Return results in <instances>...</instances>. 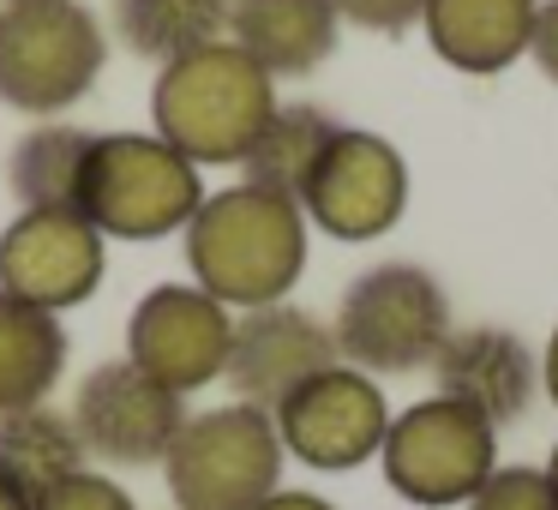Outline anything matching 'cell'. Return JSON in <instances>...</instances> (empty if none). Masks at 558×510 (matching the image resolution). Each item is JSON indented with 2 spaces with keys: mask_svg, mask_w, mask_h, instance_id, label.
Instances as JSON below:
<instances>
[{
  "mask_svg": "<svg viewBox=\"0 0 558 510\" xmlns=\"http://www.w3.org/2000/svg\"><path fill=\"white\" fill-rule=\"evenodd\" d=\"M229 342L234 313L198 282H157L126 318V361L169 385L174 397L217 385L229 366Z\"/></svg>",
  "mask_w": 558,
  "mask_h": 510,
  "instance_id": "obj_10",
  "label": "cell"
},
{
  "mask_svg": "<svg viewBox=\"0 0 558 510\" xmlns=\"http://www.w3.org/2000/svg\"><path fill=\"white\" fill-rule=\"evenodd\" d=\"M306 210L265 186H222L186 222V265L205 294H217L229 313L289 301L306 270Z\"/></svg>",
  "mask_w": 558,
  "mask_h": 510,
  "instance_id": "obj_1",
  "label": "cell"
},
{
  "mask_svg": "<svg viewBox=\"0 0 558 510\" xmlns=\"http://www.w3.org/2000/svg\"><path fill=\"white\" fill-rule=\"evenodd\" d=\"M234 0H109L114 37L138 54V61H181V54L205 49V42L229 37Z\"/></svg>",
  "mask_w": 558,
  "mask_h": 510,
  "instance_id": "obj_20",
  "label": "cell"
},
{
  "mask_svg": "<svg viewBox=\"0 0 558 510\" xmlns=\"http://www.w3.org/2000/svg\"><path fill=\"white\" fill-rule=\"evenodd\" d=\"M205 205L198 162H186L157 133H102L85 162V210L102 241H162L193 222Z\"/></svg>",
  "mask_w": 558,
  "mask_h": 510,
  "instance_id": "obj_6",
  "label": "cell"
},
{
  "mask_svg": "<svg viewBox=\"0 0 558 510\" xmlns=\"http://www.w3.org/2000/svg\"><path fill=\"white\" fill-rule=\"evenodd\" d=\"M325 366H337V337L306 306L270 301L253 306V313H234V342H229V366H222L234 402L277 409L282 397H294Z\"/></svg>",
  "mask_w": 558,
  "mask_h": 510,
  "instance_id": "obj_13",
  "label": "cell"
},
{
  "mask_svg": "<svg viewBox=\"0 0 558 510\" xmlns=\"http://www.w3.org/2000/svg\"><path fill=\"white\" fill-rule=\"evenodd\" d=\"M330 7H337V19L378 31V37H402L426 19V0H330Z\"/></svg>",
  "mask_w": 558,
  "mask_h": 510,
  "instance_id": "obj_24",
  "label": "cell"
},
{
  "mask_svg": "<svg viewBox=\"0 0 558 510\" xmlns=\"http://www.w3.org/2000/svg\"><path fill=\"white\" fill-rule=\"evenodd\" d=\"M109 66L102 19L85 0H13L0 7V102L54 121L90 97Z\"/></svg>",
  "mask_w": 558,
  "mask_h": 510,
  "instance_id": "obj_3",
  "label": "cell"
},
{
  "mask_svg": "<svg viewBox=\"0 0 558 510\" xmlns=\"http://www.w3.org/2000/svg\"><path fill=\"white\" fill-rule=\"evenodd\" d=\"M450 301L438 289L433 270L421 265H373L342 289L330 337H337V361L361 366L373 378H397L414 366H433V354L450 337Z\"/></svg>",
  "mask_w": 558,
  "mask_h": 510,
  "instance_id": "obj_4",
  "label": "cell"
},
{
  "mask_svg": "<svg viewBox=\"0 0 558 510\" xmlns=\"http://www.w3.org/2000/svg\"><path fill=\"white\" fill-rule=\"evenodd\" d=\"M378 462H385V481L409 505H469L481 481L498 469V426L457 397H421L414 409L390 414Z\"/></svg>",
  "mask_w": 558,
  "mask_h": 510,
  "instance_id": "obj_7",
  "label": "cell"
},
{
  "mask_svg": "<svg viewBox=\"0 0 558 510\" xmlns=\"http://www.w3.org/2000/svg\"><path fill=\"white\" fill-rule=\"evenodd\" d=\"M0 510H37V498H31V493H25V486H19L7 469H0Z\"/></svg>",
  "mask_w": 558,
  "mask_h": 510,
  "instance_id": "obj_27",
  "label": "cell"
},
{
  "mask_svg": "<svg viewBox=\"0 0 558 510\" xmlns=\"http://www.w3.org/2000/svg\"><path fill=\"white\" fill-rule=\"evenodd\" d=\"M90 145H97V133H85V126H66V121L31 126V133L13 145V157H7L13 198L25 210H78Z\"/></svg>",
  "mask_w": 558,
  "mask_h": 510,
  "instance_id": "obj_19",
  "label": "cell"
},
{
  "mask_svg": "<svg viewBox=\"0 0 558 510\" xmlns=\"http://www.w3.org/2000/svg\"><path fill=\"white\" fill-rule=\"evenodd\" d=\"M253 510H337L330 498H318V493H289V486H277L270 498H258Z\"/></svg>",
  "mask_w": 558,
  "mask_h": 510,
  "instance_id": "obj_26",
  "label": "cell"
},
{
  "mask_svg": "<svg viewBox=\"0 0 558 510\" xmlns=\"http://www.w3.org/2000/svg\"><path fill=\"white\" fill-rule=\"evenodd\" d=\"M282 462L289 450L277 438L270 409L222 402L181 421L162 457V481H169L174 510H253L282 486Z\"/></svg>",
  "mask_w": 558,
  "mask_h": 510,
  "instance_id": "obj_5",
  "label": "cell"
},
{
  "mask_svg": "<svg viewBox=\"0 0 558 510\" xmlns=\"http://www.w3.org/2000/svg\"><path fill=\"white\" fill-rule=\"evenodd\" d=\"M37 510H138L133 493H126L121 481H109V474H90L78 469L73 481L49 486V493L37 498Z\"/></svg>",
  "mask_w": 558,
  "mask_h": 510,
  "instance_id": "obj_23",
  "label": "cell"
},
{
  "mask_svg": "<svg viewBox=\"0 0 558 510\" xmlns=\"http://www.w3.org/2000/svg\"><path fill=\"white\" fill-rule=\"evenodd\" d=\"M433 378H438V397H457L493 426H510L529 414L534 390H541V361L517 330L469 325V330H450L445 349L433 354Z\"/></svg>",
  "mask_w": 558,
  "mask_h": 510,
  "instance_id": "obj_14",
  "label": "cell"
},
{
  "mask_svg": "<svg viewBox=\"0 0 558 510\" xmlns=\"http://www.w3.org/2000/svg\"><path fill=\"white\" fill-rule=\"evenodd\" d=\"M342 121H330L318 102H277L270 121L258 126V138L246 145L241 169H246V186H265V193H282L301 205L306 181H313L318 157L330 150Z\"/></svg>",
  "mask_w": 558,
  "mask_h": 510,
  "instance_id": "obj_18",
  "label": "cell"
},
{
  "mask_svg": "<svg viewBox=\"0 0 558 510\" xmlns=\"http://www.w3.org/2000/svg\"><path fill=\"white\" fill-rule=\"evenodd\" d=\"M301 210L330 241H378L409 210V162L390 138L337 126V138L301 193Z\"/></svg>",
  "mask_w": 558,
  "mask_h": 510,
  "instance_id": "obj_11",
  "label": "cell"
},
{
  "mask_svg": "<svg viewBox=\"0 0 558 510\" xmlns=\"http://www.w3.org/2000/svg\"><path fill=\"white\" fill-rule=\"evenodd\" d=\"M469 510H558L553 474L529 469V462H510V469L498 462V469L481 481V493L469 498Z\"/></svg>",
  "mask_w": 558,
  "mask_h": 510,
  "instance_id": "obj_22",
  "label": "cell"
},
{
  "mask_svg": "<svg viewBox=\"0 0 558 510\" xmlns=\"http://www.w3.org/2000/svg\"><path fill=\"white\" fill-rule=\"evenodd\" d=\"M66 414H73L85 457L109 462V469H150V462L169 457L174 433L186 421V397H174L169 385H157L121 354V361H102L78 378Z\"/></svg>",
  "mask_w": 558,
  "mask_h": 510,
  "instance_id": "obj_9",
  "label": "cell"
},
{
  "mask_svg": "<svg viewBox=\"0 0 558 510\" xmlns=\"http://www.w3.org/2000/svg\"><path fill=\"white\" fill-rule=\"evenodd\" d=\"M0 7H13V0H0Z\"/></svg>",
  "mask_w": 558,
  "mask_h": 510,
  "instance_id": "obj_30",
  "label": "cell"
},
{
  "mask_svg": "<svg viewBox=\"0 0 558 510\" xmlns=\"http://www.w3.org/2000/svg\"><path fill=\"white\" fill-rule=\"evenodd\" d=\"M270 421H277V438L294 462H306L318 474H349L378 457V445L390 433V402L373 373L337 361L306 378L294 397H282L270 409Z\"/></svg>",
  "mask_w": 558,
  "mask_h": 510,
  "instance_id": "obj_8",
  "label": "cell"
},
{
  "mask_svg": "<svg viewBox=\"0 0 558 510\" xmlns=\"http://www.w3.org/2000/svg\"><path fill=\"white\" fill-rule=\"evenodd\" d=\"M337 7L330 0H234L229 42L246 49L270 78H306L337 49Z\"/></svg>",
  "mask_w": 558,
  "mask_h": 510,
  "instance_id": "obj_16",
  "label": "cell"
},
{
  "mask_svg": "<svg viewBox=\"0 0 558 510\" xmlns=\"http://www.w3.org/2000/svg\"><path fill=\"white\" fill-rule=\"evenodd\" d=\"M61 373H66L61 318L0 289V414L49 402Z\"/></svg>",
  "mask_w": 558,
  "mask_h": 510,
  "instance_id": "obj_17",
  "label": "cell"
},
{
  "mask_svg": "<svg viewBox=\"0 0 558 510\" xmlns=\"http://www.w3.org/2000/svg\"><path fill=\"white\" fill-rule=\"evenodd\" d=\"M529 54L541 61V73L558 85V0H541V19H534V42Z\"/></svg>",
  "mask_w": 558,
  "mask_h": 510,
  "instance_id": "obj_25",
  "label": "cell"
},
{
  "mask_svg": "<svg viewBox=\"0 0 558 510\" xmlns=\"http://www.w3.org/2000/svg\"><path fill=\"white\" fill-rule=\"evenodd\" d=\"M85 445L73 433V414L49 409V402H31V409L0 414V469L13 474L31 498H43L49 486L73 481L85 469Z\"/></svg>",
  "mask_w": 558,
  "mask_h": 510,
  "instance_id": "obj_21",
  "label": "cell"
},
{
  "mask_svg": "<svg viewBox=\"0 0 558 510\" xmlns=\"http://www.w3.org/2000/svg\"><path fill=\"white\" fill-rule=\"evenodd\" d=\"M541 385H546V397L558 402V330H553V342H546V361H541Z\"/></svg>",
  "mask_w": 558,
  "mask_h": 510,
  "instance_id": "obj_28",
  "label": "cell"
},
{
  "mask_svg": "<svg viewBox=\"0 0 558 510\" xmlns=\"http://www.w3.org/2000/svg\"><path fill=\"white\" fill-rule=\"evenodd\" d=\"M270 109H277V78L246 49H234L229 37L205 42L181 61H162L157 85H150L157 138H169L198 169L241 162L246 145L258 138V126L270 121Z\"/></svg>",
  "mask_w": 558,
  "mask_h": 510,
  "instance_id": "obj_2",
  "label": "cell"
},
{
  "mask_svg": "<svg viewBox=\"0 0 558 510\" xmlns=\"http://www.w3.org/2000/svg\"><path fill=\"white\" fill-rule=\"evenodd\" d=\"M109 241L85 210H19L0 229V289L61 318L102 289Z\"/></svg>",
  "mask_w": 558,
  "mask_h": 510,
  "instance_id": "obj_12",
  "label": "cell"
},
{
  "mask_svg": "<svg viewBox=\"0 0 558 510\" xmlns=\"http://www.w3.org/2000/svg\"><path fill=\"white\" fill-rule=\"evenodd\" d=\"M541 0H426V42L445 66L469 78H493L522 61L534 42Z\"/></svg>",
  "mask_w": 558,
  "mask_h": 510,
  "instance_id": "obj_15",
  "label": "cell"
},
{
  "mask_svg": "<svg viewBox=\"0 0 558 510\" xmlns=\"http://www.w3.org/2000/svg\"><path fill=\"white\" fill-rule=\"evenodd\" d=\"M546 474H553V493H558V445H553V462H546Z\"/></svg>",
  "mask_w": 558,
  "mask_h": 510,
  "instance_id": "obj_29",
  "label": "cell"
}]
</instances>
